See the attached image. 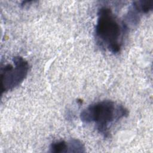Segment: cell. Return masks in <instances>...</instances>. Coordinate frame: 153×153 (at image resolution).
Segmentation results:
<instances>
[{"label":"cell","instance_id":"obj_1","mask_svg":"<svg viewBox=\"0 0 153 153\" xmlns=\"http://www.w3.org/2000/svg\"><path fill=\"white\" fill-rule=\"evenodd\" d=\"M127 29L124 22H120L111 8L103 6L99 9L95 35L100 47L115 54L119 53Z\"/></svg>","mask_w":153,"mask_h":153},{"label":"cell","instance_id":"obj_2","mask_svg":"<svg viewBox=\"0 0 153 153\" xmlns=\"http://www.w3.org/2000/svg\"><path fill=\"white\" fill-rule=\"evenodd\" d=\"M128 111L124 106L110 100L92 103L80 114L81 120L85 123H94L99 133L105 137L109 135L111 126L119 120L126 117Z\"/></svg>","mask_w":153,"mask_h":153},{"label":"cell","instance_id":"obj_3","mask_svg":"<svg viewBox=\"0 0 153 153\" xmlns=\"http://www.w3.org/2000/svg\"><path fill=\"white\" fill-rule=\"evenodd\" d=\"M29 71L28 62L20 56L13 58V64L1 68V81L2 92H6L20 85L26 77Z\"/></svg>","mask_w":153,"mask_h":153},{"label":"cell","instance_id":"obj_4","mask_svg":"<svg viewBox=\"0 0 153 153\" xmlns=\"http://www.w3.org/2000/svg\"><path fill=\"white\" fill-rule=\"evenodd\" d=\"M132 7L134 8L140 14H146L153 8V1H137L133 3Z\"/></svg>","mask_w":153,"mask_h":153},{"label":"cell","instance_id":"obj_5","mask_svg":"<svg viewBox=\"0 0 153 153\" xmlns=\"http://www.w3.org/2000/svg\"><path fill=\"white\" fill-rule=\"evenodd\" d=\"M69 142L65 140H59L53 142L50 146V152L54 153L69 152Z\"/></svg>","mask_w":153,"mask_h":153}]
</instances>
